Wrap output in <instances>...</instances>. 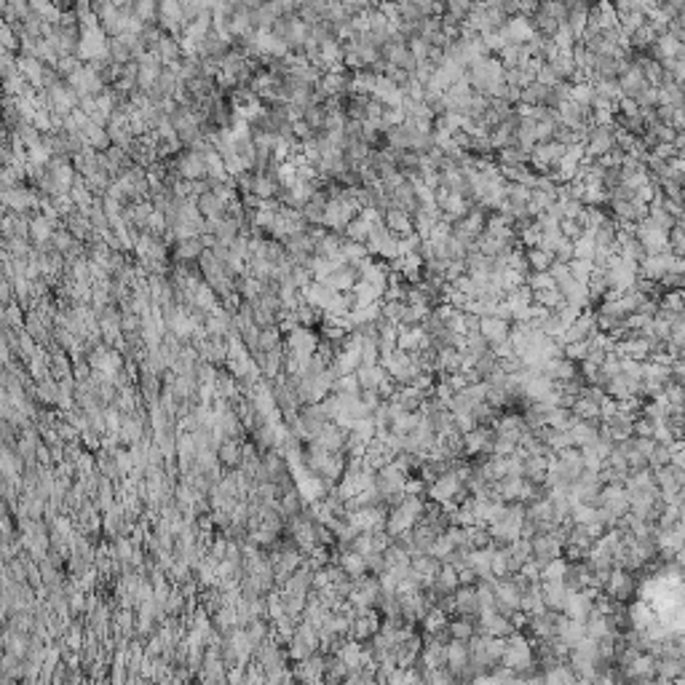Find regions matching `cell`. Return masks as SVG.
<instances>
[{
    "label": "cell",
    "instance_id": "1",
    "mask_svg": "<svg viewBox=\"0 0 685 685\" xmlns=\"http://www.w3.org/2000/svg\"><path fill=\"white\" fill-rule=\"evenodd\" d=\"M503 78H506V67L501 65L498 56H485L482 62H476L474 67H469V80H471V86H474L476 94H485V97L490 94L493 86L503 83Z\"/></svg>",
    "mask_w": 685,
    "mask_h": 685
},
{
    "label": "cell",
    "instance_id": "2",
    "mask_svg": "<svg viewBox=\"0 0 685 685\" xmlns=\"http://www.w3.org/2000/svg\"><path fill=\"white\" fill-rule=\"evenodd\" d=\"M402 239L399 236H394V233L386 228V220L377 222L375 228H372V233H370V241H367V246H370V254H377V257H383V263H394V260H399L402 257Z\"/></svg>",
    "mask_w": 685,
    "mask_h": 685
},
{
    "label": "cell",
    "instance_id": "3",
    "mask_svg": "<svg viewBox=\"0 0 685 685\" xmlns=\"http://www.w3.org/2000/svg\"><path fill=\"white\" fill-rule=\"evenodd\" d=\"M586 158L600 161L602 155L616 150V126H589L584 137Z\"/></svg>",
    "mask_w": 685,
    "mask_h": 685
},
{
    "label": "cell",
    "instance_id": "4",
    "mask_svg": "<svg viewBox=\"0 0 685 685\" xmlns=\"http://www.w3.org/2000/svg\"><path fill=\"white\" fill-rule=\"evenodd\" d=\"M174 172H177L182 179H190V182H199V179H209V169H206V155L196 153V150H182V153L174 158Z\"/></svg>",
    "mask_w": 685,
    "mask_h": 685
},
{
    "label": "cell",
    "instance_id": "5",
    "mask_svg": "<svg viewBox=\"0 0 685 685\" xmlns=\"http://www.w3.org/2000/svg\"><path fill=\"white\" fill-rule=\"evenodd\" d=\"M595 600H597V592H592V589H581V592H570L568 595V602H565L563 608V616H568V619L573 621H584L595 613Z\"/></svg>",
    "mask_w": 685,
    "mask_h": 685
},
{
    "label": "cell",
    "instance_id": "6",
    "mask_svg": "<svg viewBox=\"0 0 685 685\" xmlns=\"http://www.w3.org/2000/svg\"><path fill=\"white\" fill-rule=\"evenodd\" d=\"M672 268H674L672 249L659 252V254H648L645 263H640V273H637V278H645V281H656V284H659L666 273H672Z\"/></svg>",
    "mask_w": 685,
    "mask_h": 685
},
{
    "label": "cell",
    "instance_id": "7",
    "mask_svg": "<svg viewBox=\"0 0 685 685\" xmlns=\"http://www.w3.org/2000/svg\"><path fill=\"white\" fill-rule=\"evenodd\" d=\"M338 298H340V292H335L332 287H327L324 281H316V278L303 289V300L308 303L310 308L319 310V313H330L332 305L338 303Z\"/></svg>",
    "mask_w": 685,
    "mask_h": 685
},
{
    "label": "cell",
    "instance_id": "8",
    "mask_svg": "<svg viewBox=\"0 0 685 685\" xmlns=\"http://www.w3.org/2000/svg\"><path fill=\"white\" fill-rule=\"evenodd\" d=\"M602 595L610 597L613 602H627V600L634 595V578H632L629 570L613 568L608 575V584H605V589H602Z\"/></svg>",
    "mask_w": 685,
    "mask_h": 685
},
{
    "label": "cell",
    "instance_id": "9",
    "mask_svg": "<svg viewBox=\"0 0 685 685\" xmlns=\"http://www.w3.org/2000/svg\"><path fill=\"white\" fill-rule=\"evenodd\" d=\"M669 233L672 231H664V228H659V225H653L651 220H645L637 225V239H640V244L645 246V252L648 254L666 252V246H669Z\"/></svg>",
    "mask_w": 685,
    "mask_h": 685
},
{
    "label": "cell",
    "instance_id": "10",
    "mask_svg": "<svg viewBox=\"0 0 685 685\" xmlns=\"http://www.w3.org/2000/svg\"><path fill=\"white\" fill-rule=\"evenodd\" d=\"M479 335L490 342V348H498V345L508 342L511 324H508L506 319L496 316V313H490V316H482V319H479Z\"/></svg>",
    "mask_w": 685,
    "mask_h": 685
},
{
    "label": "cell",
    "instance_id": "11",
    "mask_svg": "<svg viewBox=\"0 0 685 685\" xmlns=\"http://www.w3.org/2000/svg\"><path fill=\"white\" fill-rule=\"evenodd\" d=\"M310 444H316V447L327 450V453H345V447H348V429H342L338 423H327Z\"/></svg>",
    "mask_w": 685,
    "mask_h": 685
},
{
    "label": "cell",
    "instance_id": "12",
    "mask_svg": "<svg viewBox=\"0 0 685 685\" xmlns=\"http://www.w3.org/2000/svg\"><path fill=\"white\" fill-rule=\"evenodd\" d=\"M48 172H51V179L56 182L59 193H70L73 185L78 179V169L70 158H62V155H54L51 164H48Z\"/></svg>",
    "mask_w": 685,
    "mask_h": 685
},
{
    "label": "cell",
    "instance_id": "13",
    "mask_svg": "<svg viewBox=\"0 0 685 685\" xmlns=\"http://www.w3.org/2000/svg\"><path fill=\"white\" fill-rule=\"evenodd\" d=\"M327 287H332L335 292H340V295H345V292H354V287L362 281L359 278V268H354V266H342V268H338L332 276H327V278H321Z\"/></svg>",
    "mask_w": 685,
    "mask_h": 685
},
{
    "label": "cell",
    "instance_id": "14",
    "mask_svg": "<svg viewBox=\"0 0 685 685\" xmlns=\"http://www.w3.org/2000/svg\"><path fill=\"white\" fill-rule=\"evenodd\" d=\"M541 595H543V602H546V610H554V613L560 610V613H563L570 589H568L565 581H541Z\"/></svg>",
    "mask_w": 685,
    "mask_h": 685
},
{
    "label": "cell",
    "instance_id": "15",
    "mask_svg": "<svg viewBox=\"0 0 685 685\" xmlns=\"http://www.w3.org/2000/svg\"><path fill=\"white\" fill-rule=\"evenodd\" d=\"M619 83H621V94L624 97H629V100H637L640 97L642 91L648 89V80H645V75H642V67L634 62V65L624 73V75L619 78Z\"/></svg>",
    "mask_w": 685,
    "mask_h": 685
},
{
    "label": "cell",
    "instance_id": "16",
    "mask_svg": "<svg viewBox=\"0 0 685 685\" xmlns=\"http://www.w3.org/2000/svg\"><path fill=\"white\" fill-rule=\"evenodd\" d=\"M386 228L394 236H399V239H404V236H409V233H415V225H412V214L404 209H397V206H391V209L386 211Z\"/></svg>",
    "mask_w": 685,
    "mask_h": 685
},
{
    "label": "cell",
    "instance_id": "17",
    "mask_svg": "<svg viewBox=\"0 0 685 685\" xmlns=\"http://www.w3.org/2000/svg\"><path fill=\"white\" fill-rule=\"evenodd\" d=\"M206 252L204 244H201V236L196 239H182L172 246V254H174V263H199L201 254Z\"/></svg>",
    "mask_w": 685,
    "mask_h": 685
},
{
    "label": "cell",
    "instance_id": "18",
    "mask_svg": "<svg viewBox=\"0 0 685 685\" xmlns=\"http://www.w3.org/2000/svg\"><path fill=\"white\" fill-rule=\"evenodd\" d=\"M388 372L383 365H372V367H359L356 370V380H359V386H362V391H377V388L383 386L388 380Z\"/></svg>",
    "mask_w": 685,
    "mask_h": 685
},
{
    "label": "cell",
    "instance_id": "19",
    "mask_svg": "<svg viewBox=\"0 0 685 685\" xmlns=\"http://www.w3.org/2000/svg\"><path fill=\"white\" fill-rule=\"evenodd\" d=\"M199 209H201V214H204V220H211V222H217V220H222V217H228V204L217 196V193H204L199 199Z\"/></svg>",
    "mask_w": 685,
    "mask_h": 685
},
{
    "label": "cell",
    "instance_id": "20",
    "mask_svg": "<svg viewBox=\"0 0 685 685\" xmlns=\"http://www.w3.org/2000/svg\"><path fill=\"white\" fill-rule=\"evenodd\" d=\"M338 565H340L342 570H345V575L354 578V581H359V578H365V575L370 573V570H367V560L362 554H356L354 549H342V554L338 557Z\"/></svg>",
    "mask_w": 685,
    "mask_h": 685
},
{
    "label": "cell",
    "instance_id": "21",
    "mask_svg": "<svg viewBox=\"0 0 685 685\" xmlns=\"http://www.w3.org/2000/svg\"><path fill=\"white\" fill-rule=\"evenodd\" d=\"M217 458H220V466L236 471L244 461V444L239 439H225V442L217 447Z\"/></svg>",
    "mask_w": 685,
    "mask_h": 685
},
{
    "label": "cell",
    "instance_id": "22",
    "mask_svg": "<svg viewBox=\"0 0 685 685\" xmlns=\"http://www.w3.org/2000/svg\"><path fill=\"white\" fill-rule=\"evenodd\" d=\"M351 300H354V310H365L370 308V305L380 303V300H383V292L375 289L372 284H367V281H359L354 287V292H351Z\"/></svg>",
    "mask_w": 685,
    "mask_h": 685
},
{
    "label": "cell",
    "instance_id": "23",
    "mask_svg": "<svg viewBox=\"0 0 685 685\" xmlns=\"http://www.w3.org/2000/svg\"><path fill=\"white\" fill-rule=\"evenodd\" d=\"M476 634H479V629H476V619H455L447 624V640L471 642Z\"/></svg>",
    "mask_w": 685,
    "mask_h": 685
},
{
    "label": "cell",
    "instance_id": "24",
    "mask_svg": "<svg viewBox=\"0 0 685 685\" xmlns=\"http://www.w3.org/2000/svg\"><path fill=\"white\" fill-rule=\"evenodd\" d=\"M190 305H196V308H201V310H206V313H214L217 308H222L220 305V295L214 292V289L204 281L196 292H193V298H190Z\"/></svg>",
    "mask_w": 685,
    "mask_h": 685
},
{
    "label": "cell",
    "instance_id": "25",
    "mask_svg": "<svg viewBox=\"0 0 685 685\" xmlns=\"http://www.w3.org/2000/svg\"><path fill=\"white\" fill-rule=\"evenodd\" d=\"M554 254L543 246H535V249H528V266H530V273H549L554 268Z\"/></svg>",
    "mask_w": 685,
    "mask_h": 685
},
{
    "label": "cell",
    "instance_id": "26",
    "mask_svg": "<svg viewBox=\"0 0 685 685\" xmlns=\"http://www.w3.org/2000/svg\"><path fill=\"white\" fill-rule=\"evenodd\" d=\"M342 260L348 263V266H365L367 260H370V246L367 244H359V241H348L345 239V244H342Z\"/></svg>",
    "mask_w": 685,
    "mask_h": 685
},
{
    "label": "cell",
    "instance_id": "27",
    "mask_svg": "<svg viewBox=\"0 0 685 685\" xmlns=\"http://www.w3.org/2000/svg\"><path fill=\"white\" fill-rule=\"evenodd\" d=\"M372 228H375V225H372V222L367 220V217H362V214H356L354 222H351V225L345 228V233H342V236H345L348 241L367 244V241H370V233H372Z\"/></svg>",
    "mask_w": 685,
    "mask_h": 685
},
{
    "label": "cell",
    "instance_id": "28",
    "mask_svg": "<svg viewBox=\"0 0 685 685\" xmlns=\"http://www.w3.org/2000/svg\"><path fill=\"white\" fill-rule=\"evenodd\" d=\"M586 287H589V295H592V300H605V295L610 292V284H608V273H605V268H595V273H592V278L586 281Z\"/></svg>",
    "mask_w": 685,
    "mask_h": 685
},
{
    "label": "cell",
    "instance_id": "29",
    "mask_svg": "<svg viewBox=\"0 0 685 685\" xmlns=\"http://www.w3.org/2000/svg\"><path fill=\"white\" fill-rule=\"evenodd\" d=\"M35 399L43 404H56L59 402V383L54 377H46L41 383H35Z\"/></svg>",
    "mask_w": 685,
    "mask_h": 685
},
{
    "label": "cell",
    "instance_id": "30",
    "mask_svg": "<svg viewBox=\"0 0 685 685\" xmlns=\"http://www.w3.org/2000/svg\"><path fill=\"white\" fill-rule=\"evenodd\" d=\"M535 295V305H541L546 310H560L565 305V295L560 289H543V292H533Z\"/></svg>",
    "mask_w": 685,
    "mask_h": 685
},
{
    "label": "cell",
    "instance_id": "31",
    "mask_svg": "<svg viewBox=\"0 0 685 685\" xmlns=\"http://www.w3.org/2000/svg\"><path fill=\"white\" fill-rule=\"evenodd\" d=\"M303 121L308 123V126L316 134L324 132V121H327V108H324V102H316V105L305 108V113H303Z\"/></svg>",
    "mask_w": 685,
    "mask_h": 685
},
{
    "label": "cell",
    "instance_id": "32",
    "mask_svg": "<svg viewBox=\"0 0 685 685\" xmlns=\"http://www.w3.org/2000/svg\"><path fill=\"white\" fill-rule=\"evenodd\" d=\"M276 348H284V332L278 327H268V330L260 332V351L268 354V351H276Z\"/></svg>",
    "mask_w": 685,
    "mask_h": 685
},
{
    "label": "cell",
    "instance_id": "33",
    "mask_svg": "<svg viewBox=\"0 0 685 685\" xmlns=\"http://www.w3.org/2000/svg\"><path fill=\"white\" fill-rule=\"evenodd\" d=\"M597 254V241L592 231H586L578 241H575V260H595Z\"/></svg>",
    "mask_w": 685,
    "mask_h": 685
},
{
    "label": "cell",
    "instance_id": "34",
    "mask_svg": "<svg viewBox=\"0 0 685 685\" xmlns=\"http://www.w3.org/2000/svg\"><path fill=\"white\" fill-rule=\"evenodd\" d=\"M455 549H458V546H455V541H453V538H450V533H442V535L436 538V543H434L432 557H436L439 563H447V560L453 557Z\"/></svg>",
    "mask_w": 685,
    "mask_h": 685
},
{
    "label": "cell",
    "instance_id": "35",
    "mask_svg": "<svg viewBox=\"0 0 685 685\" xmlns=\"http://www.w3.org/2000/svg\"><path fill=\"white\" fill-rule=\"evenodd\" d=\"M51 244H54V249H56V252H59V254H65V257H67V254L73 252V246H75V244H78V239H75V236H73V233H70V231H67V228H59V231L54 233V239H51Z\"/></svg>",
    "mask_w": 685,
    "mask_h": 685
},
{
    "label": "cell",
    "instance_id": "36",
    "mask_svg": "<svg viewBox=\"0 0 685 685\" xmlns=\"http://www.w3.org/2000/svg\"><path fill=\"white\" fill-rule=\"evenodd\" d=\"M656 41H659V33L653 30L651 24H645V27H640L637 33L632 35V46H634V48H653Z\"/></svg>",
    "mask_w": 685,
    "mask_h": 685
},
{
    "label": "cell",
    "instance_id": "37",
    "mask_svg": "<svg viewBox=\"0 0 685 685\" xmlns=\"http://www.w3.org/2000/svg\"><path fill=\"white\" fill-rule=\"evenodd\" d=\"M592 273H595V263H592V260H573V263H570V276H573L575 281L586 284V281L592 278Z\"/></svg>",
    "mask_w": 685,
    "mask_h": 685
},
{
    "label": "cell",
    "instance_id": "38",
    "mask_svg": "<svg viewBox=\"0 0 685 685\" xmlns=\"http://www.w3.org/2000/svg\"><path fill=\"white\" fill-rule=\"evenodd\" d=\"M409 51H412V56H415L418 62H426V59L432 56L434 46L429 43V41H423L420 35H415V38H409Z\"/></svg>",
    "mask_w": 685,
    "mask_h": 685
},
{
    "label": "cell",
    "instance_id": "39",
    "mask_svg": "<svg viewBox=\"0 0 685 685\" xmlns=\"http://www.w3.org/2000/svg\"><path fill=\"white\" fill-rule=\"evenodd\" d=\"M295 316H298V324H300V327L310 330V327L316 324V319H319V316H324V313H319L316 308H310L308 303H303V305H300V308L295 310Z\"/></svg>",
    "mask_w": 685,
    "mask_h": 685
},
{
    "label": "cell",
    "instance_id": "40",
    "mask_svg": "<svg viewBox=\"0 0 685 685\" xmlns=\"http://www.w3.org/2000/svg\"><path fill=\"white\" fill-rule=\"evenodd\" d=\"M589 354H592V345H589V340L565 345V359H570V362H584Z\"/></svg>",
    "mask_w": 685,
    "mask_h": 685
},
{
    "label": "cell",
    "instance_id": "41",
    "mask_svg": "<svg viewBox=\"0 0 685 685\" xmlns=\"http://www.w3.org/2000/svg\"><path fill=\"white\" fill-rule=\"evenodd\" d=\"M669 249L674 257H685V228L683 225H674L669 233Z\"/></svg>",
    "mask_w": 685,
    "mask_h": 685
},
{
    "label": "cell",
    "instance_id": "42",
    "mask_svg": "<svg viewBox=\"0 0 685 685\" xmlns=\"http://www.w3.org/2000/svg\"><path fill=\"white\" fill-rule=\"evenodd\" d=\"M528 287H530L533 292H543V289L557 287V281L552 278V273H530V276H528Z\"/></svg>",
    "mask_w": 685,
    "mask_h": 685
},
{
    "label": "cell",
    "instance_id": "43",
    "mask_svg": "<svg viewBox=\"0 0 685 685\" xmlns=\"http://www.w3.org/2000/svg\"><path fill=\"white\" fill-rule=\"evenodd\" d=\"M560 231H563L565 239L578 241V239H581V236L586 233V228H584V222H581V220H563V222H560Z\"/></svg>",
    "mask_w": 685,
    "mask_h": 685
},
{
    "label": "cell",
    "instance_id": "44",
    "mask_svg": "<svg viewBox=\"0 0 685 685\" xmlns=\"http://www.w3.org/2000/svg\"><path fill=\"white\" fill-rule=\"evenodd\" d=\"M158 9H161V6H155L153 0H142V3H137V16H140L145 24H155Z\"/></svg>",
    "mask_w": 685,
    "mask_h": 685
},
{
    "label": "cell",
    "instance_id": "45",
    "mask_svg": "<svg viewBox=\"0 0 685 685\" xmlns=\"http://www.w3.org/2000/svg\"><path fill=\"white\" fill-rule=\"evenodd\" d=\"M115 624H118V629L121 632H126V629H132V624H134V616H132V610H118L115 613Z\"/></svg>",
    "mask_w": 685,
    "mask_h": 685
}]
</instances>
